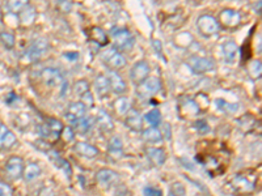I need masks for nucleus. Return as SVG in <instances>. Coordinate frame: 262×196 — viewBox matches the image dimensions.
Listing matches in <instances>:
<instances>
[{"label": "nucleus", "mask_w": 262, "mask_h": 196, "mask_svg": "<svg viewBox=\"0 0 262 196\" xmlns=\"http://www.w3.org/2000/svg\"><path fill=\"white\" fill-rule=\"evenodd\" d=\"M161 89V81L159 77H147L146 80L138 85L136 89V95L140 99H148V98L153 97L157 95Z\"/></svg>", "instance_id": "nucleus-1"}, {"label": "nucleus", "mask_w": 262, "mask_h": 196, "mask_svg": "<svg viewBox=\"0 0 262 196\" xmlns=\"http://www.w3.org/2000/svg\"><path fill=\"white\" fill-rule=\"evenodd\" d=\"M63 128H65V126H63L61 120L50 118L40 127V135L42 138L48 139V140L55 142V140H58L61 138Z\"/></svg>", "instance_id": "nucleus-2"}, {"label": "nucleus", "mask_w": 262, "mask_h": 196, "mask_svg": "<svg viewBox=\"0 0 262 196\" xmlns=\"http://www.w3.org/2000/svg\"><path fill=\"white\" fill-rule=\"evenodd\" d=\"M114 49L120 52L129 51L134 46V36L128 29H117L113 32Z\"/></svg>", "instance_id": "nucleus-3"}, {"label": "nucleus", "mask_w": 262, "mask_h": 196, "mask_svg": "<svg viewBox=\"0 0 262 196\" xmlns=\"http://www.w3.org/2000/svg\"><path fill=\"white\" fill-rule=\"evenodd\" d=\"M49 49H50V45L46 38H37L33 41L29 49L26 50V58L32 62H37V60L44 58Z\"/></svg>", "instance_id": "nucleus-4"}, {"label": "nucleus", "mask_w": 262, "mask_h": 196, "mask_svg": "<svg viewBox=\"0 0 262 196\" xmlns=\"http://www.w3.org/2000/svg\"><path fill=\"white\" fill-rule=\"evenodd\" d=\"M196 26H198V30L200 32V34H203L206 37L214 36L220 30V24L218 22V20L208 15L200 16L196 20Z\"/></svg>", "instance_id": "nucleus-5"}, {"label": "nucleus", "mask_w": 262, "mask_h": 196, "mask_svg": "<svg viewBox=\"0 0 262 196\" xmlns=\"http://www.w3.org/2000/svg\"><path fill=\"white\" fill-rule=\"evenodd\" d=\"M24 167H25L24 166V160L21 157L12 156L9 157V160L5 163V174L12 181L20 179L24 174Z\"/></svg>", "instance_id": "nucleus-6"}, {"label": "nucleus", "mask_w": 262, "mask_h": 196, "mask_svg": "<svg viewBox=\"0 0 262 196\" xmlns=\"http://www.w3.org/2000/svg\"><path fill=\"white\" fill-rule=\"evenodd\" d=\"M186 64L194 73H207L215 68V62L212 59L199 56H192Z\"/></svg>", "instance_id": "nucleus-7"}, {"label": "nucleus", "mask_w": 262, "mask_h": 196, "mask_svg": "<svg viewBox=\"0 0 262 196\" xmlns=\"http://www.w3.org/2000/svg\"><path fill=\"white\" fill-rule=\"evenodd\" d=\"M101 56H102V60L109 65L110 68L113 69L124 68L125 65L128 64V62H126V59H125L124 55L121 54L120 51L116 50L114 48L104 51L101 54Z\"/></svg>", "instance_id": "nucleus-8"}, {"label": "nucleus", "mask_w": 262, "mask_h": 196, "mask_svg": "<svg viewBox=\"0 0 262 196\" xmlns=\"http://www.w3.org/2000/svg\"><path fill=\"white\" fill-rule=\"evenodd\" d=\"M87 110L88 107L84 105L81 101L72 102V103H69L68 107H67V113H66L65 115L66 119L68 120V123L73 127V126L76 124L77 120L87 115Z\"/></svg>", "instance_id": "nucleus-9"}, {"label": "nucleus", "mask_w": 262, "mask_h": 196, "mask_svg": "<svg viewBox=\"0 0 262 196\" xmlns=\"http://www.w3.org/2000/svg\"><path fill=\"white\" fill-rule=\"evenodd\" d=\"M149 75V65L146 60H139L132 65V68L130 71V77L132 83L140 84L144 81Z\"/></svg>", "instance_id": "nucleus-10"}, {"label": "nucleus", "mask_w": 262, "mask_h": 196, "mask_svg": "<svg viewBox=\"0 0 262 196\" xmlns=\"http://www.w3.org/2000/svg\"><path fill=\"white\" fill-rule=\"evenodd\" d=\"M41 77L49 87H61L65 83V77L58 68H45L41 73Z\"/></svg>", "instance_id": "nucleus-11"}, {"label": "nucleus", "mask_w": 262, "mask_h": 196, "mask_svg": "<svg viewBox=\"0 0 262 196\" xmlns=\"http://www.w3.org/2000/svg\"><path fill=\"white\" fill-rule=\"evenodd\" d=\"M16 142H17L16 135L5 124L0 122V150L11 149L15 146Z\"/></svg>", "instance_id": "nucleus-12"}, {"label": "nucleus", "mask_w": 262, "mask_h": 196, "mask_svg": "<svg viewBox=\"0 0 262 196\" xmlns=\"http://www.w3.org/2000/svg\"><path fill=\"white\" fill-rule=\"evenodd\" d=\"M218 22L227 28H235L241 22V15L235 9H224L219 15Z\"/></svg>", "instance_id": "nucleus-13"}, {"label": "nucleus", "mask_w": 262, "mask_h": 196, "mask_svg": "<svg viewBox=\"0 0 262 196\" xmlns=\"http://www.w3.org/2000/svg\"><path fill=\"white\" fill-rule=\"evenodd\" d=\"M108 80H109L110 89L116 93V95H124L128 92V84L126 81L122 79V76H120L116 71L110 69L108 72Z\"/></svg>", "instance_id": "nucleus-14"}, {"label": "nucleus", "mask_w": 262, "mask_h": 196, "mask_svg": "<svg viewBox=\"0 0 262 196\" xmlns=\"http://www.w3.org/2000/svg\"><path fill=\"white\" fill-rule=\"evenodd\" d=\"M96 181L102 186H112L120 181V175L112 169H101L96 173Z\"/></svg>", "instance_id": "nucleus-15"}, {"label": "nucleus", "mask_w": 262, "mask_h": 196, "mask_svg": "<svg viewBox=\"0 0 262 196\" xmlns=\"http://www.w3.org/2000/svg\"><path fill=\"white\" fill-rule=\"evenodd\" d=\"M48 156L51 160V162L54 163L55 166L58 167V169H61V170L65 173L66 177H68L69 178V177L72 175V169H71V165H69L68 161L65 160V158H63V157L61 156L58 152H55V150H49Z\"/></svg>", "instance_id": "nucleus-16"}, {"label": "nucleus", "mask_w": 262, "mask_h": 196, "mask_svg": "<svg viewBox=\"0 0 262 196\" xmlns=\"http://www.w3.org/2000/svg\"><path fill=\"white\" fill-rule=\"evenodd\" d=\"M125 124L130 128L131 131L139 132L143 130V118L142 115L136 111V110L131 109L128 114H126V119H125Z\"/></svg>", "instance_id": "nucleus-17"}, {"label": "nucleus", "mask_w": 262, "mask_h": 196, "mask_svg": "<svg viewBox=\"0 0 262 196\" xmlns=\"http://www.w3.org/2000/svg\"><path fill=\"white\" fill-rule=\"evenodd\" d=\"M75 149V152L81 157H85V158H93V157L98 156V149L96 148L95 146H92V144H88V143L84 142H79L75 144L73 147Z\"/></svg>", "instance_id": "nucleus-18"}, {"label": "nucleus", "mask_w": 262, "mask_h": 196, "mask_svg": "<svg viewBox=\"0 0 262 196\" xmlns=\"http://www.w3.org/2000/svg\"><path fill=\"white\" fill-rule=\"evenodd\" d=\"M223 56H224V60L227 63H233L236 62L237 54H239V48H237L236 42L233 41H227L223 44Z\"/></svg>", "instance_id": "nucleus-19"}, {"label": "nucleus", "mask_w": 262, "mask_h": 196, "mask_svg": "<svg viewBox=\"0 0 262 196\" xmlns=\"http://www.w3.org/2000/svg\"><path fill=\"white\" fill-rule=\"evenodd\" d=\"M146 154L148 156V158L151 160V162L156 166H161L165 163V152L160 148H153V147H149L146 149Z\"/></svg>", "instance_id": "nucleus-20"}, {"label": "nucleus", "mask_w": 262, "mask_h": 196, "mask_svg": "<svg viewBox=\"0 0 262 196\" xmlns=\"http://www.w3.org/2000/svg\"><path fill=\"white\" fill-rule=\"evenodd\" d=\"M96 122H97L98 127L101 128L104 132H112V131L114 130L113 120H112L110 115L106 113L105 110H100V111H98Z\"/></svg>", "instance_id": "nucleus-21"}, {"label": "nucleus", "mask_w": 262, "mask_h": 196, "mask_svg": "<svg viewBox=\"0 0 262 196\" xmlns=\"http://www.w3.org/2000/svg\"><path fill=\"white\" fill-rule=\"evenodd\" d=\"M89 38H91L93 42H96L100 46H106L109 44V37L104 32V29L98 28V26H93L89 29Z\"/></svg>", "instance_id": "nucleus-22"}, {"label": "nucleus", "mask_w": 262, "mask_h": 196, "mask_svg": "<svg viewBox=\"0 0 262 196\" xmlns=\"http://www.w3.org/2000/svg\"><path fill=\"white\" fill-rule=\"evenodd\" d=\"M95 89L100 97H106L110 92L109 80L105 75H98L95 80Z\"/></svg>", "instance_id": "nucleus-23"}, {"label": "nucleus", "mask_w": 262, "mask_h": 196, "mask_svg": "<svg viewBox=\"0 0 262 196\" xmlns=\"http://www.w3.org/2000/svg\"><path fill=\"white\" fill-rule=\"evenodd\" d=\"M108 150H109L110 156H113L114 158H118V157L122 156V153H124V143H122V139L118 138V136H113V138L110 139Z\"/></svg>", "instance_id": "nucleus-24"}, {"label": "nucleus", "mask_w": 262, "mask_h": 196, "mask_svg": "<svg viewBox=\"0 0 262 196\" xmlns=\"http://www.w3.org/2000/svg\"><path fill=\"white\" fill-rule=\"evenodd\" d=\"M113 106L118 115H126V114L131 110L130 99H129L128 97H124V96L120 98H117L116 101H114Z\"/></svg>", "instance_id": "nucleus-25"}, {"label": "nucleus", "mask_w": 262, "mask_h": 196, "mask_svg": "<svg viewBox=\"0 0 262 196\" xmlns=\"http://www.w3.org/2000/svg\"><path fill=\"white\" fill-rule=\"evenodd\" d=\"M96 123V119H93L92 116H83V118H80V119L77 120L76 124L73 126V127L76 128L80 134H87L88 131H91L92 128H93V126H95Z\"/></svg>", "instance_id": "nucleus-26"}, {"label": "nucleus", "mask_w": 262, "mask_h": 196, "mask_svg": "<svg viewBox=\"0 0 262 196\" xmlns=\"http://www.w3.org/2000/svg\"><path fill=\"white\" fill-rule=\"evenodd\" d=\"M143 139L148 143H160L163 142V134H161V131L156 127H151L147 128V130L143 131L142 134Z\"/></svg>", "instance_id": "nucleus-27"}, {"label": "nucleus", "mask_w": 262, "mask_h": 196, "mask_svg": "<svg viewBox=\"0 0 262 196\" xmlns=\"http://www.w3.org/2000/svg\"><path fill=\"white\" fill-rule=\"evenodd\" d=\"M41 175V167L37 163H29L28 166L24 167V174L22 177L26 182H32Z\"/></svg>", "instance_id": "nucleus-28"}, {"label": "nucleus", "mask_w": 262, "mask_h": 196, "mask_svg": "<svg viewBox=\"0 0 262 196\" xmlns=\"http://www.w3.org/2000/svg\"><path fill=\"white\" fill-rule=\"evenodd\" d=\"M143 119H146V122L148 124H151L152 127H157L159 124L161 123V113L159 109H152L151 111L146 114V115L143 116Z\"/></svg>", "instance_id": "nucleus-29"}, {"label": "nucleus", "mask_w": 262, "mask_h": 196, "mask_svg": "<svg viewBox=\"0 0 262 196\" xmlns=\"http://www.w3.org/2000/svg\"><path fill=\"white\" fill-rule=\"evenodd\" d=\"M34 18H36V11L33 9L32 7L24 8L21 11V15H20V22H21L22 25H30L33 21H34Z\"/></svg>", "instance_id": "nucleus-30"}, {"label": "nucleus", "mask_w": 262, "mask_h": 196, "mask_svg": "<svg viewBox=\"0 0 262 196\" xmlns=\"http://www.w3.org/2000/svg\"><path fill=\"white\" fill-rule=\"evenodd\" d=\"M28 5H29V0H7L8 9L13 13L21 12Z\"/></svg>", "instance_id": "nucleus-31"}, {"label": "nucleus", "mask_w": 262, "mask_h": 196, "mask_svg": "<svg viewBox=\"0 0 262 196\" xmlns=\"http://www.w3.org/2000/svg\"><path fill=\"white\" fill-rule=\"evenodd\" d=\"M0 42L7 50H12L15 46V36L9 32H1L0 33Z\"/></svg>", "instance_id": "nucleus-32"}, {"label": "nucleus", "mask_w": 262, "mask_h": 196, "mask_svg": "<svg viewBox=\"0 0 262 196\" xmlns=\"http://www.w3.org/2000/svg\"><path fill=\"white\" fill-rule=\"evenodd\" d=\"M215 103L218 105L219 110H222V111H224L227 114H233L239 110V105H236V103H228V102L223 101V99H218Z\"/></svg>", "instance_id": "nucleus-33"}, {"label": "nucleus", "mask_w": 262, "mask_h": 196, "mask_svg": "<svg viewBox=\"0 0 262 196\" xmlns=\"http://www.w3.org/2000/svg\"><path fill=\"white\" fill-rule=\"evenodd\" d=\"M233 185H235V187L239 190H241V191H251V190H253V185H252L251 182L248 181L247 178H243V177H239V178H236L235 181H233Z\"/></svg>", "instance_id": "nucleus-34"}, {"label": "nucleus", "mask_w": 262, "mask_h": 196, "mask_svg": "<svg viewBox=\"0 0 262 196\" xmlns=\"http://www.w3.org/2000/svg\"><path fill=\"white\" fill-rule=\"evenodd\" d=\"M89 91V84L87 83L85 80H79L75 85H73V93L79 97L84 95V93H87Z\"/></svg>", "instance_id": "nucleus-35"}, {"label": "nucleus", "mask_w": 262, "mask_h": 196, "mask_svg": "<svg viewBox=\"0 0 262 196\" xmlns=\"http://www.w3.org/2000/svg\"><path fill=\"white\" fill-rule=\"evenodd\" d=\"M249 73H251V76L253 79H259L261 76V62L260 60H253L249 64V68H248Z\"/></svg>", "instance_id": "nucleus-36"}, {"label": "nucleus", "mask_w": 262, "mask_h": 196, "mask_svg": "<svg viewBox=\"0 0 262 196\" xmlns=\"http://www.w3.org/2000/svg\"><path fill=\"white\" fill-rule=\"evenodd\" d=\"M15 191L11 186L5 183V182H0V196H13Z\"/></svg>", "instance_id": "nucleus-37"}, {"label": "nucleus", "mask_w": 262, "mask_h": 196, "mask_svg": "<svg viewBox=\"0 0 262 196\" xmlns=\"http://www.w3.org/2000/svg\"><path fill=\"white\" fill-rule=\"evenodd\" d=\"M81 102H83L84 105L87 106V107H92V106L95 105V99H93V96H92V93L89 91L87 92V93H84L83 96H81Z\"/></svg>", "instance_id": "nucleus-38"}, {"label": "nucleus", "mask_w": 262, "mask_h": 196, "mask_svg": "<svg viewBox=\"0 0 262 196\" xmlns=\"http://www.w3.org/2000/svg\"><path fill=\"white\" fill-rule=\"evenodd\" d=\"M143 195L144 196H163L161 190L156 189V187H144L143 190Z\"/></svg>", "instance_id": "nucleus-39"}, {"label": "nucleus", "mask_w": 262, "mask_h": 196, "mask_svg": "<svg viewBox=\"0 0 262 196\" xmlns=\"http://www.w3.org/2000/svg\"><path fill=\"white\" fill-rule=\"evenodd\" d=\"M58 7L61 11L67 13V12L71 11V8H72V3H71V0H59Z\"/></svg>", "instance_id": "nucleus-40"}, {"label": "nucleus", "mask_w": 262, "mask_h": 196, "mask_svg": "<svg viewBox=\"0 0 262 196\" xmlns=\"http://www.w3.org/2000/svg\"><path fill=\"white\" fill-rule=\"evenodd\" d=\"M61 136L65 138L66 142H71V140H73V138H75V134H73V130L71 127H65Z\"/></svg>", "instance_id": "nucleus-41"}, {"label": "nucleus", "mask_w": 262, "mask_h": 196, "mask_svg": "<svg viewBox=\"0 0 262 196\" xmlns=\"http://www.w3.org/2000/svg\"><path fill=\"white\" fill-rule=\"evenodd\" d=\"M37 196H57L54 193V190L50 189V187H42V189L38 191Z\"/></svg>", "instance_id": "nucleus-42"}, {"label": "nucleus", "mask_w": 262, "mask_h": 196, "mask_svg": "<svg viewBox=\"0 0 262 196\" xmlns=\"http://www.w3.org/2000/svg\"><path fill=\"white\" fill-rule=\"evenodd\" d=\"M199 126H202L200 128H198L200 134H207L208 131H210V127H208L207 123H206L204 120H198V122H196V127H199Z\"/></svg>", "instance_id": "nucleus-43"}, {"label": "nucleus", "mask_w": 262, "mask_h": 196, "mask_svg": "<svg viewBox=\"0 0 262 196\" xmlns=\"http://www.w3.org/2000/svg\"><path fill=\"white\" fill-rule=\"evenodd\" d=\"M168 196H176V195H173V194L171 193V194H169V195H168Z\"/></svg>", "instance_id": "nucleus-44"}, {"label": "nucleus", "mask_w": 262, "mask_h": 196, "mask_svg": "<svg viewBox=\"0 0 262 196\" xmlns=\"http://www.w3.org/2000/svg\"><path fill=\"white\" fill-rule=\"evenodd\" d=\"M53 1H57V3H58V1H59V0H53Z\"/></svg>", "instance_id": "nucleus-45"}]
</instances>
